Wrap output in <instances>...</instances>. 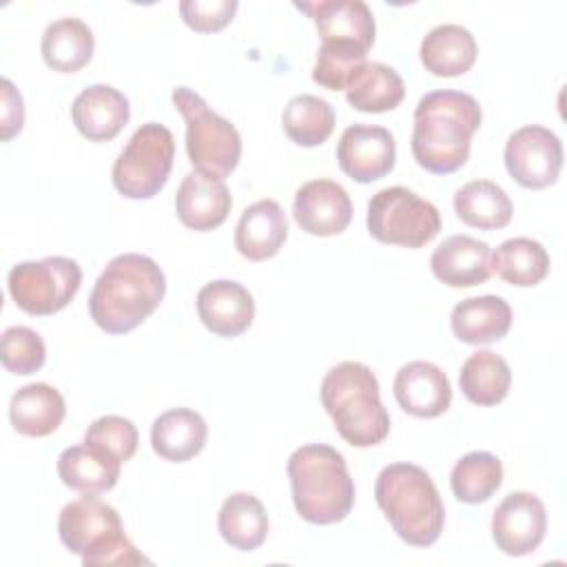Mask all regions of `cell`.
<instances>
[{
  "mask_svg": "<svg viewBox=\"0 0 567 567\" xmlns=\"http://www.w3.org/2000/svg\"><path fill=\"white\" fill-rule=\"evenodd\" d=\"M233 197L224 179L190 171L184 175L177 195L175 210L179 221L190 230H213L221 226L230 213Z\"/></svg>",
  "mask_w": 567,
  "mask_h": 567,
  "instance_id": "18",
  "label": "cell"
},
{
  "mask_svg": "<svg viewBox=\"0 0 567 567\" xmlns=\"http://www.w3.org/2000/svg\"><path fill=\"white\" fill-rule=\"evenodd\" d=\"M137 427L131 419L106 414L95 419L84 432V443L95 447L97 452L111 456L117 463H126L133 458L137 450Z\"/></svg>",
  "mask_w": 567,
  "mask_h": 567,
  "instance_id": "35",
  "label": "cell"
},
{
  "mask_svg": "<svg viewBox=\"0 0 567 567\" xmlns=\"http://www.w3.org/2000/svg\"><path fill=\"white\" fill-rule=\"evenodd\" d=\"M58 534L62 545L71 554H78L86 567L148 563L126 538L117 509L97 496L84 494L66 503L58 518Z\"/></svg>",
  "mask_w": 567,
  "mask_h": 567,
  "instance_id": "7",
  "label": "cell"
},
{
  "mask_svg": "<svg viewBox=\"0 0 567 567\" xmlns=\"http://www.w3.org/2000/svg\"><path fill=\"white\" fill-rule=\"evenodd\" d=\"M173 104L186 122V153L195 171L228 177L241 157L239 131L188 86L173 89Z\"/></svg>",
  "mask_w": 567,
  "mask_h": 567,
  "instance_id": "8",
  "label": "cell"
},
{
  "mask_svg": "<svg viewBox=\"0 0 567 567\" xmlns=\"http://www.w3.org/2000/svg\"><path fill=\"white\" fill-rule=\"evenodd\" d=\"M292 215L299 228L315 237L339 235L352 221V202L332 179H310L295 193Z\"/></svg>",
  "mask_w": 567,
  "mask_h": 567,
  "instance_id": "15",
  "label": "cell"
},
{
  "mask_svg": "<svg viewBox=\"0 0 567 567\" xmlns=\"http://www.w3.org/2000/svg\"><path fill=\"white\" fill-rule=\"evenodd\" d=\"M396 144L388 128L370 124L348 126L337 144L339 168L359 184L385 177L394 168Z\"/></svg>",
  "mask_w": 567,
  "mask_h": 567,
  "instance_id": "14",
  "label": "cell"
},
{
  "mask_svg": "<svg viewBox=\"0 0 567 567\" xmlns=\"http://www.w3.org/2000/svg\"><path fill=\"white\" fill-rule=\"evenodd\" d=\"M452 332L470 346L501 341L512 326V308L503 297L483 295L458 301L450 315Z\"/></svg>",
  "mask_w": 567,
  "mask_h": 567,
  "instance_id": "23",
  "label": "cell"
},
{
  "mask_svg": "<svg viewBox=\"0 0 567 567\" xmlns=\"http://www.w3.org/2000/svg\"><path fill=\"white\" fill-rule=\"evenodd\" d=\"M217 527L230 547L239 551H252L268 536V514L257 496L248 492H235L221 503Z\"/></svg>",
  "mask_w": 567,
  "mask_h": 567,
  "instance_id": "29",
  "label": "cell"
},
{
  "mask_svg": "<svg viewBox=\"0 0 567 567\" xmlns=\"http://www.w3.org/2000/svg\"><path fill=\"white\" fill-rule=\"evenodd\" d=\"M24 124V102L20 91L13 86L9 78H2V124H0V137L7 142L16 133L22 131Z\"/></svg>",
  "mask_w": 567,
  "mask_h": 567,
  "instance_id": "38",
  "label": "cell"
},
{
  "mask_svg": "<svg viewBox=\"0 0 567 567\" xmlns=\"http://www.w3.org/2000/svg\"><path fill=\"white\" fill-rule=\"evenodd\" d=\"M288 237V219L275 199H259L244 208L235 228V248L248 261L275 257Z\"/></svg>",
  "mask_w": 567,
  "mask_h": 567,
  "instance_id": "21",
  "label": "cell"
},
{
  "mask_svg": "<svg viewBox=\"0 0 567 567\" xmlns=\"http://www.w3.org/2000/svg\"><path fill=\"white\" fill-rule=\"evenodd\" d=\"M93 31L80 18H60L51 22L40 42L44 64L58 73H75L93 55Z\"/></svg>",
  "mask_w": 567,
  "mask_h": 567,
  "instance_id": "28",
  "label": "cell"
},
{
  "mask_svg": "<svg viewBox=\"0 0 567 567\" xmlns=\"http://www.w3.org/2000/svg\"><path fill=\"white\" fill-rule=\"evenodd\" d=\"M441 230L436 206L405 186H388L368 202V233L390 246L421 248Z\"/></svg>",
  "mask_w": 567,
  "mask_h": 567,
  "instance_id": "10",
  "label": "cell"
},
{
  "mask_svg": "<svg viewBox=\"0 0 567 567\" xmlns=\"http://www.w3.org/2000/svg\"><path fill=\"white\" fill-rule=\"evenodd\" d=\"M392 392L403 412L419 419L441 416L452 403V385L445 372L430 361H410L401 365Z\"/></svg>",
  "mask_w": 567,
  "mask_h": 567,
  "instance_id": "16",
  "label": "cell"
},
{
  "mask_svg": "<svg viewBox=\"0 0 567 567\" xmlns=\"http://www.w3.org/2000/svg\"><path fill=\"white\" fill-rule=\"evenodd\" d=\"M374 498L401 540L430 547L439 540L445 507L430 474L414 463L385 465L374 483Z\"/></svg>",
  "mask_w": 567,
  "mask_h": 567,
  "instance_id": "4",
  "label": "cell"
},
{
  "mask_svg": "<svg viewBox=\"0 0 567 567\" xmlns=\"http://www.w3.org/2000/svg\"><path fill=\"white\" fill-rule=\"evenodd\" d=\"M505 168L523 188L551 186L563 168V144L545 126L527 124L514 131L505 144Z\"/></svg>",
  "mask_w": 567,
  "mask_h": 567,
  "instance_id": "12",
  "label": "cell"
},
{
  "mask_svg": "<svg viewBox=\"0 0 567 567\" xmlns=\"http://www.w3.org/2000/svg\"><path fill=\"white\" fill-rule=\"evenodd\" d=\"M308 13L319 31L321 49L312 66V80L330 91H343L350 75L368 62L374 44V16L363 0H317L295 2Z\"/></svg>",
  "mask_w": 567,
  "mask_h": 567,
  "instance_id": "3",
  "label": "cell"
},
{
  "mask_svg": "<svg viewBox=\"0 0 567 567\" xmlns=\"http://www.w3.org/2000/svg\"><path fill=\"white\" fill-rule=\"evenodd\" d=\"M208 439L204 416L190 408L162 412L151 425V445L157 456L171 463H186L197 456Z\"/></svg>",
  "mask_w": 567,
  "mask_h": 567,
  "instance_id": "22",
  "label": "cell"
},
{
  "mask_svg": "<svg viewBox=\"0 0 567 567\" xmlns=\"http://www.w3.org/2000/svg\"><path fill=\"white\" fill-rule=\"evenodd\" d=\"M481 126L478 102L463 91H430L414 109L412 155L434 175H447L465 166L472 135Z\"/></svg>",
  "mask_w": 567,
  "mask_h": 567,
  "instance_id": "1",
  "label": "cell"
},
{
  "mask_svg": "<svg viewBox=\"0 0 567 567\" xmlns=\"http://www.w3.org/2000/svg\"><path fill=\"white\" fill-rule=\"evenodd\" d=\"M458 385L470 403L496 405L507 396L512 385L509 363L492 350H476L461 365Z\"/></svg>",
  "mask_w": 567,
  "mask_h": 567,
  "instance_id": "31",
  "label": "cell"
},
{
  "mask_svg": "<svg viewBox=\"0 0 567 567\" xmlns=\"http://www.w3.org/2000/svg\"><path fill=\"white\" fill-rule=\"evenodd\" d=\"M489 268L503 281L518 288H529L547 277L549 255L543 244L532 237H512L489 255Z\"/></svg>",
  "mask_w": 567,
  "mask_h": 567,
  "instance_id": "32",
  "label": "cell"
},
{
  "mask_svg": "<svg viewBox=\"0 0 567 567\" xmlns=\"http://www.w3.org/2000/svg\"><path fill=\"white\" fill-rule=\"evenodd\" d=\"M547 532V512L529 492L507 494L492 516V538L507 556H527L538 549Z\"/></svg>",
  "mask_w": 567,
  "mask_h": 567,
  "instance_id": "13",
  "label": "cell"
},
{
  "mask_svg": "<svg viewBox=\"0 0 567 567\" xmlns=\"http://www.w3.org/2000/svg\"><path fill=\"white\" fill-rule=\"evenodd\" d=\"M321 403L339 436L354 447L379 445L390 434V414L381 403L379 381L361 361H341L326 372Z\"/></svg>",
  "mask_w": 567,
  "mask_h": 567,
  "instance_id": "5",
  "label": "cell"
},
{
  "mask_svg": "<svg viewBox=\"0 0 567 567\" xmlns=\"http://www.w3.org/2000/svg\"><path fill=\"white\" fill-rule=\"evenodd\" d=\"M128 117V100L111 84H91L71 104L75 128L91 142L113 140L126 126Z\"/></svg>",
  "mask_w": 567,
  "mask_h": 567,
  "instance_id": "19",
  "label": "cell"
},
{
  "mask_svg": "<svg viewBox=\"0 0 567 567\" xmlns=\"http://www.w3.org/2000/svg\"><path fill=\"white\" fill-rule=\"evenodd\" d=\"M503 483V463L489 452L461 456L450 474L452 494L467 505L485 503Z\"/></svg>",
  "mask_w": 567,
  "mask_h": 567,
  "instance_id": "34",
  "label": "cell"
},
{
  "mask_svg": "<svg viewBox=\"0 0 567 567\" xmlns=\"http://www.w3.org/2000/svg\"><path fill=\"white\" fill-rule=\"evenodd\" d=\"M197 315L217 337H239L255 319V299L237 281L215 279L197 292Z\"/></svg>",
  "mask_w": 567,
  "mask_h": 567,
  "instance_id": "17",
  "label": "cell"
},
{
  "mask_svg": "<svg viewBox=\"0 0 567 567\" xmlns=\"http://www.w3.org/2000/svg\"><path fill=\"white\" fill-rule=\"evenodd\" d=\"M47 348L42 337L27 326H11L0 339V361L13 374H33L42 368Z\"/></svg>",
  "mask_w": 567,
  "mask_h": 567,
  "instance_id": "36",
  "label": "cell"
},
{
  "mask_svg": "<svg viewBox=\"0 0 567 567\" xmlns=\"http://www.w3.org/2000/svg\"><path fill=\"white\" fill-rule=\"evenodd\" d=\"M346 100L361 113H385L401 104L405 84L401 75L381 62H363L346 84Z\"/></svg>",
  "mask_w": 567,
  "mask_h": 567,
  "instance_id": "27",
  "label": "cell"
},
{
  "mask_svg": "<svg viewBox=\"0 0 567 567\" xmlns=\"http://www.w3.org/2000/svg\"><path fill=\"white\" fill-rule=\"evenodd\" d=\"M454 210L458 219L472 228L496 230L512 221L509 195L489 179H472L454 193Z\"/></svg>",
  "mask_w": 567,
  "mask_h": 567,
  "instance_id": "30",
  "label": "cell"
},
{
  "mask_svg": "<svg viewBox=\"0 0 567 567\" xmlns=\"http://www.w3.org/2000/svg\"><path fill=\"white\" fill-rule=\"evenodd\" d=\"M120 467L122 463L113 461L111 456L97 452L86 443L71 445L62 450V454L58 456L60 481L66 487L89 496H97L113 489L120 478Z\"/></svg>",
  "mask_w": 567,
  "mask_h": 567,
  "instance_id": "26",
  "label": "cell"
},
{
  "mask_svg": "<svg viewBox=\"0 0 567 567\" xmlns=\"http://www.w3.org/2000/svg\"><path fill=\"white\" fill-rule=\"evenodd\" d=\"M66 414L62 394L49 383L22 385L9 403V419L18 434L49 436L53 434Z\"/></svg>",
  "mask_w": 567,
  "mask_h": 567,
  "instance_id": "24",
  "label": "cell"
},
{
  "mask_svg": "<svg viewBox=\"0 0 567 567\" xmlns=\"http://www.w3.org/2000/svg\"><path fill=\"white\" fill-rule=\"evenodd\" d=\"M237 7V0H184L179 2V16L190 29L213 33L233 20Z\"/></svg>",
  "mask_w": 567,
  "mask_h": 567,
  "instance_id": "37",
  "label": "cell"
},
{
  "mask_svg": "<svg viewBox=\"0 0 567 567\" xmlns=\"http://www.w3.org/2000/svg\"><path fill=\"white\" fill-rule=\"evenodd\" d=\"M489 246L470 235H452L439 244L430 257L432 275L450 288H472L492 275Z\"/></svg>",
  "mask_w": 567,
  "mask_h": 567,
  "instance_id": "20",
  "label": "cell"
},
{
  "mask_svg": "<svg viewBox=\"0 0 567 567\" xmlns=\"http://www.w3.org/2000/svg\"><path fill=\"white\" fill-rule=\"evenodd\" d=\"M82 284V270L75 259L44 257L40 261H20L9 270L7 286L16 306L29 315H55L71 303Z\"/></svg>",
  "mask_w": 567,
  "mask_h": 567,
  "instance_id": "11",
  "label": "cell"
},
{
  "mask_svg": "<svg viewBox=\"0 0 567 567\" xmlns=\"http://www.w3.org/2000/svg\"><path fill=\"white\" fill-rule=\"evenodd\" d=\"M166 279L157 261L140 252L113 257L97 277L89 312L97 328L109 334L135 330L162 303Z\"/></svg>",
  "mask_w": 567,
  "mask_h": 567,
  "instance_id": "2",
  "label": "cell"
},
{
  "mask_svg": "<svg viewBox=\"0 0 567 567\" xmlns=\"http://www.w3.org/2000/svg\"><path fill=\"white\" fill-rule=\"evenodd\" d=\"M175 157L173 133L157 122L142 124L117 155L111 179L128 199H151L168 182Z\"/></svg>",
  "mask_w": 567,
  "mask_h": 567,
  "instance_id": "9",
  "label": "cell"
},
{
  "mask_svg": "<svg viewBox=\"0 0 567 567\" xmlns=\"http://www.w3.org/2000/svg\"><path fill=\"white\" fill-rule=\"evenodd\" d=\"M421 62L439 78H456L472 69L478 47L474 35L461 24H439L421 40Z\"/></svg>",
  "mask_w": 567,
  "mask_h": 567,
  "instance_id": "25",
  "label": "cell"
},
{
  "mask_svg": "<svg viewBox=\"0 0 567 567\" xmlns=\"http://www.w3.org/2000/svg\"><path fill=\"white\" fill-rule=\"evenodd\" d=\"M288 478L297 514L312 525L339 523L354 505V481L346 458L330 445L297 447L288 458Z\"/></svg>",
  "mask_w": 567,
  "mask_h": 567,
  "instance_id": "6",
  "label": "cell"
},
{
  "mask_svg": "<svg viewBox=\"0 0 567 567\" xmlns=\"http://www.w3.org/2000/svg\"><path fill=\"white\" fill-rule=\"evenodd\" d=\"M334 122H337V115L332 104L308 93H301L288 100L281 113L284 133L295 144L306 148L323 144L330 137Z\"/></svg>",
  "mask_w": 567,
  "mask_h": 567,
  "instance_id": "33",
  "label": "cell"
}]
</instances>
